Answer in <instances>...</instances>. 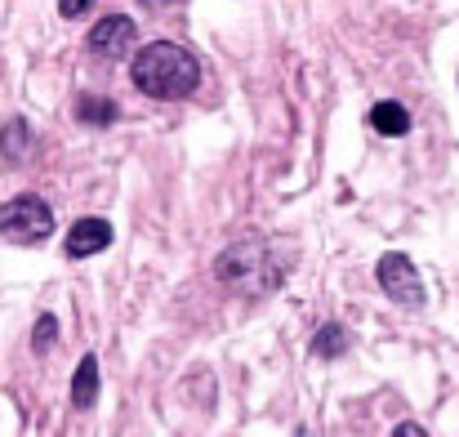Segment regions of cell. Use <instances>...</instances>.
<instances>
[{"label": "cell", "mask_w": 459, "mask_h": 437, "mask_svg": "<svg viewBox=\"0 0 459 437\" xmlns=\"http://www.w3.org/2000/svg\"><path fill=\"white\" fill-rule=\"evenodd\" d=\"M290 264H295L290 246L259 237V232H246L232 246H223V255L214 259V277H219L223 291L241 294V299H259V294H273L286 282Z\"/></svg>", "instance_id": "1"}, {"label": "cell", "mask_w": 459, "mask_h": 437, "mask_svg": "<svg viewBox=\"0 0 459 437\" xmlns=\"http://www.w3.org/2000/svg\"><path fill=\"white\" fill-rule=\"evenodd\" d=\"M130 81H134V90H143L152 99H187L201 81V63L192 49H183L174 40H152L130 58Z\"/></svg>", "instance_id": "2"}, {"label": "cell", "mask_w": 459, "mask_h": 437, "mask_svg": "<svg viewBox=\"0 0 459 437\" xmlns=\"http://www.w3.org/2000/svg\"><path fill=\"white\" fill-rule=\"evenodd\" d=\"M54 232V210L45 205V197L36 192H22L13 201L0 205V237L13 241V246H36Z\"/></svg>", "instance_id": "3"}, {"label": "cell", "mask_w": 459, "mask_h": 437, "mask_svg": "<svg viewBox=\"0 0 459 437\" xmlns=\"http://www.w3.org/2000/svg\"><path fill=\"white\" fill-rule=\"evenodd\" d=\"M375 277H379V291L388 294L393 303H402V308H424V282H420L411 255H402V250L379 255Z\"/></svg>", "instance_id": "4"}, {"label": "cell", "mask_w": 459, "mask_h": 437, "mask_svg": "<svg viewBox=\"0 0 459 437\" xmlns=\"http://www.w3.org/2000/svg\"><path fill=\"white\" fill-rule=\"evenodd\" d=\"M134 36H139V27H134L130 13H108V18H99V22L90 27L85 49L99 54V58H126V54L134 49Z\"/></svg>", "instance_id": "5"}, {"label": "cell", "mask_w": 459, "mask_h": 437, "mask_svg": "<svg viewBox=\"0 0 459 437\" xmlns=\"http://www.w3.org/2000/svg\"><path fill=\"white\" fill-rule=\"evenodd\" d=\"M108 246H112V223H108V219H76L72 232H67V241H63V250H67L72 259L103 255Z\"/></svg>", "instance_id": "6"}, {"label": "cell", "mask_w": 459, "mask_h": 437, "mask_svg": "<svg viewBox=\"0 0 459 437\" xmlns=\"http://www.w3.org/2000/svg\"><path fill=\"white\" fill-rule=\"evenodd\" d=\"M94 402H99V357L85 353L81 366L72 371V406L76 411H90Z\"/></svg>", "instance_id": "7"}, {"label": "cell", "mask_w": 459, "mask_h": 437, "mask_svg": "<svg viewBox=\"0 0 459 437\" xmlns=\"http://www.w3.org/2000/svg\"><path fill=\"white\" fill-rule=\"evenodd\" d=\"M370 130L384 135V139H402V135H411V112H406L402 103L384 99V103L370 108Z\"/></svg>", "instance_id": "8"}, {"label": "cell", "mask_w": 459, "mask_h": 437, "mask_svg": "<svg viewBox=\"0 0 459 437\" xmlns=\"http://www.w3.org/2000/svg\"><path fill=\"white\" fill-rule=\"evenodd\" d=\"M348 344H352V335H348L339 321H330V326H321V330L312 335V357L334 362V357H343V353H348Z\"/></svg>", "instance_id": "9"}, {"label": "cell", "mask_w": 459, "mask_h": 437, "mask_svg": "<svg viewBox=\"0 0 459 437\" xmlns=\"http://www.w3.org/2000/svg\"><path fill=\"white\" fill-rule=\"evenodd\" d=\"M27 152H31V130H27V121H9V126L0 130V156H4L9 165H22Z\"/></svg>", "instance_id": "10"}, {"label": "cell", "mask_w": 459, "mask_h": 437, "mask_svg": "<svg viewBox=\"0 0 459 437\" xmlns=\"http://www.w3.org/2000/svg\"><path fill=\"white\" fill-rule=\"evenodd\" d=\"M76 121L103 130V126L117 121V103H112V99H99V94H81V99H76Z\"/></svg>", "instance_id": "11"}, {"label": "cell", "mask_w": 459, "mask_h": 437, "mask_svg": "<svg viewBox=\"0 0 459 437\" xmlns=\"http://www.w3.org/2000/svg\"><path fill=\"white\" fill-rule=\"evenodd\" d=\"M54 344H58V317H54V312H40L36 326H31V353L45 357Z\"/></svg>", "instance_id": "12"}, {"label": "cell", "mask_w": 459, "mask_h": 437, "mask_svg": "<svg viewBox=\"0 0 459 437\" xmlns=\"http://www.w3.org/2000/svg\"><path fill=\"white\" fill-rule=\"evenodd\" d=\"M94 9V0H58V13L63 18H81V13H90Z\"/></svg>", "instance_id": "13"}, {"label": "cell", "mask_w": 459, "mask_h": 437, "mask_svg": "<svg viewBox=\"0 0 459 437\" xmlns=\"http://www.w3.org/2000/svg\"><path fill=\"white\" fill-rule=\"evenodd\" d=\"M393 437H429V433H424V424H415V420H402V424L393 429Z\"/></svg>", "instance_id": "14"}, {"label": "cell", "mask_w": 459, "mask_h": 437, "mask_svg": "<svg viewBox=\"0 0 459 437\" xmlns=\"http://www.w3.org/2000/svg\"><path fill=\"white\" fill-rule=\"evenodd\" d=\"M148 9H160V4H178V0H143Z\"/></svg>", "instance_id": "15"}]
</instances>
